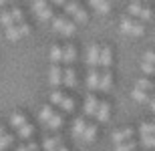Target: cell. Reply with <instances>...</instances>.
I'll return each mask as SVG.
<instances>
[{
	"instance_id": "6da1fadb",
	"label": "cell",
	"mask_w": 155,
	"mask_h": 151,
	"mask_svg": "<svg viewBox=\"0 0 155 151\" xmlns=\"http://www.w3.org/2000/svg\"><path fill=\"white\" fill-rule=\"evenodd\" d=\"M87 64H89L91 69H95V67L101 64V47L89 44V48H87Z\"/></svg>"
},
{
	"instance_id": "7a4b0ae2",
	"label": "cell",
	"mask_w": 155,
	"mask_h": 151,
	"mask_svg": "<svg viewBox=\"0 0 155 151\" xmlns=\"http://www.w3.org/2000/svg\"><path fill=\"white\" fill-rule=\"evenodd\" d=\"M48 83H51V87L58 89L63 85V69L58 67V64H52L51 71H48Z\"/></svg>"
},
{
	"instance_id": "3957f363",
	"label": "cell",
	"mask_w": 155,
	"mask_h": 151,
	"mask_svg": "<svg viewBox=\"0 0 155 151\" xmlns=\"http://www.w3.org/2000/svg\"><path fill=\"white\" fill-rule=\"evenodd\" d=\"M99 103H101V101H99L97 97H95V95H87V99H85V107H83L85 115H89V117H95V115H97Z\"/></svg>"
},
{
	"instance_id": "277c9868",
	"label": "cell",
	"mask_w": 155,
	"mask_h": 151,
	"mask_svg": "<svg viewBox=\"0 0 155 151\" xmlns=\"http://www.w3.org/2000/svg\"><path fill=\"white\" fill-rule=\"evenodd\" d=\"M32 8H35L36 16H38L40 20H51L52 18V10H51V6L46 4V2H35Z\"/></svg>"
},
{
	"instance_id": "5b68a950",
	"label": "cell",
	"mask_w": 155,
	"mask_h": 151,
	"mask_svg": "<svg viewBox=\"0 0 155 151\" xmlns=\"http://www.w3.org/2000/svg\"><path fill=\"white\" fill-rule=\"evenodd\" d=\"M97 121L99 123H107L109 121V117H111V105L107 103V101H101L99 103V109H97Z\"/></svg>"
},
{
	"instance_id": "8992f818",
	"label": "cell",
	"mask_w": 155,
	"mask_h": 151,
	"mask_svg": "<svg viewBox=\"0 0 155 151\" xmlns=\"http://www.w3.org/2000/svg\"><path fill=\"white\" fill-rule=\"evenodd\" d=\"M131 137H133V129L131 127H121L119 131L113 133V141H115L117 145H119V143H125V141H131Z\"/></svg>"
},
{
	"instance_id": "52a82bcc",
	"label": "cell",
	"mask_w": 155,
	"mask_h": 151,
	"mask_svg": "<svg viewBox=\"0 0 155 151\" xmlns=\"http://www.w3.org/2000/svg\"><path fill=\"white\" fill-rule=\"evenodd\" d=\"M89 123L83 119V117H77L75 121H73V137H77V139H81L83 137V133H85V129Z\"/></svg>"
},
{
	"instance_id": "ba28073f",
	"label": "cell",
	"mask_w": 155,
	"mask_h": 151,
	"mask_svg": "<svg viewBox=\"0 0 155 151\" xmlns=\"http://www.w3.org/2000/svg\"><path fill=\"white\" fill-rule=\"evenodd\" d=\"M111 87H113V75H111L109 71H105V73H101V83H99V91L107 93V91H111Z\"/></svg>"
},
{
	"instance_id": "9c48e42d",
	"label": "cell",
	"mask_w": 155,
	"mask_h": 151,
	"mask_svg": "<svg viewBox=\"0 0 155 151\" xmlns=\"http://www.w3.org/2000/svg\"><path fill=\"white\" fill-rule=\"evenodd\" d=\"M54 117V109H52V105H45V107H40V111H38V121L40 123H48Z\"/></svg>"
},
{
	"instance_id": "30bf717a",
	"label": "cell",
	"mask_w": 155,
	"mask_h": 151,
	"mask_svg": "<svg viewBox=\"0 0 155 151\" xmlns=\"http://www.w3.org/2000/svg\"><path fill=\"white\" fill-rule=\"evenodd\" d=\"M99 83H101V73L95 69L89 71V75H87V87L89 89H99Z\"/></svg>"
},
{
	"instance_id": "8fae6325",
	"label": "cell",
	"mask_w": 155,
	"mask_h": 151,
	"mask_svg": "<svg viewBox=\"0 0 155 151\" xmlns=\"http://www.w3.org/2000/svg\"><path fill=\"white\" fill-rule=\"evenodd\" d=\"M63 85L64 87H75L77 85V75H75V71L71 69V67L63 71Z\"/></svg>"
},
{
	"instance_id": "7c38bea8",
	"label": "cell",
	"mask_w": 155,
	"mask_h": 151,
	"mask_svg": "<svg viewBox=\"0 0 155 151\" xmlns=\"http://www.w3.org/2000/svg\"><path fill=\"white\" fill-rule=\"evenodd\" d=\"M22 125H26V115H24V113H20V111L12 113V115H10V127L20 129Z\"/></svg>"
},
{
	"instance_id": "4fadbf2b",
	"label": "cell",
	"mask_w": 155,
	"mask_h": 151,
	"mask_svg": "<svg viewBox=\"0 0 155 151\" xmlns=\"http://www.w3.org/2000/svg\"><path fill=\"white\" fill-rule=\"evenodd\" d=\"M111 63H113V51H111V47H103L101 48V67L109 69Z\"/></svg>"
},
{
	"instance_id": "5bb4252c",
	"label": "cell",
	"mask_w": 155,
	"mask_h": 151,
	"mask_svg": "<svg viewBox=\"0 0 155 151\" xmlns=\"http://www.w3.org/2000/svg\"><path fill=\"white\" fill-rule=\"evenodd\" d=\"M75 57H77V48L73 47V44H64L63 47V63L71 64L75 61Z\"/></svg>"
},
{
	"instance_id": "9a60e30c",
	"label": "cell",
	"mask_w": 155,
	"mask_h": 151,
	"mask_svg": "<svg viewBox=\"0 0 155 151\" xmlns=\"http://www.w3.org/2000/svg\"><path fill=\"white\" fill-rule=\"evenodd\" d=\"M61 145V137H46L45 141H42V149L45 151H57Z\"/></svg>"
},
{
	"instance_id": "2e32d148",
	"label": "cell",
	"mask_w": 155,
	"mask_h": 151,
	"mask_svg": "<svg viewBox=\"0 0 155 151\" xmlns=\"http://www.w3.org/2000/svg\"><path fill=\"white\" fill-rule=\"evenodd\" d=\"M95 137H97V125H95V123H89L81 139H83V143H91V141L95 139Z\"/></svg>"
},
{
	"instance_id": "e0dca14e",
	"label": "cell",
	"mask_w": 155,
	"mask_h": 151,
	"mask_svg": "<svg viewBox=\"0 0 155 151\" xmlns=\"http://www.w3.org/2000/svg\"><path fill=\"white\" fill-rule=\"evenodd\" d=\"M91 6L97 12H101V14H109V10H111V2H107V0H93Z\"/></svg>"
},
{
	"instance_id": "ac0fdd59",
	"label": "cell",
	"mask_w": 155,
	"mask_h": 151,
	"mask_svg": "<svg viewBox=\"0 0 155 151\" xmlns=\"http://www.w3.org/2000/svg\"><path fill=\"white\" fill-rule=\"evenodd\" d=\"M63 121H64V115H63V113H54V117L46 123V127L52 129V131H57V129L63 127Z\"/></svg>"
},
{
	"instance_id": "d6986e66",
	"label": "cell",
	"mask_w": 155,
	"mask_h": 151,
	"mask_svg": "<svg viewBox=\"0 0 155 151\" xmlns=\"http://www.w3.org/2000/svg\"><path fill=\"white\" fill-rule=\"evenodd\" d=\"M131 97H133V101H137V103H147V101H151L149 93H145V91H141V89H137V87L131 91Z\"/></svg>"
},
{
	"instance_id": "ffe728a7",
	"label": "cell",
	"mask_w": 155,
	"mask_h": 151,
	"mask_svg": "<svg viewBox=\"0 0 155 151\" xmlns=\"http://www.w3.org/2000/svg\"><path fill=\"white\" fill-rule=\"evenodd\" d=\"M51 61H52V64L63 63V47L52 44V48H51Z\"/></svg>"
},
{
	"instance_id": "44dd1931",
	"label": "cell",
	"mask_w": 155,
	"mask_h": 151,
	"mask_svg": "<svg viewBox=\"0 0 155 151\" xmlns=\"http://www.w3.org/2000/svg\"><path fill=\"white\" fill-rule=\"evenodd\" d=\"M137 89H141V91H145V93H151V91H155V85H153L151 79H139Z\"/></svg>"
},
{
	"instance_id": "7402d4cb",
	"label": "cell",
	"mask_w": 155,
	"mask_h": 151,
	"mask_svg": "<svg viewBox=\"0 0 155 151\" xmlns=\"http://www.w3.org/2000/svg\"><path fill=\"white\" fill-rule=\"evenodd\" d=\"M32 133H35V127H32V125H28V123H26V125H22L20 129H16V135L20 137V139H28Z\"/></svg>"
},
{
	"instance_id": "603a6c76",
	"label": "cell",
	"mask_w": 155,
	"mask_h": 151,
	"mask_svg": "<svg viewBox=\"0 0 155 151\" xmlns=\"http://www.w3.org/2000/svg\"><path fill=\"white\" fill-rule=\"evenodd\" d=\"M20 26H18V24H14V26H10V28H6V38H8V41H18V38H20Z\"/></svg>"
},
{
	"instance_id": "cb8c5ba5",
	"label": "cell",
	"mask_w": 155,
	"mask_h": 151,
	"mask_svg": "<svg viewBox=\"0 0 155 151\" xmlns=\"http://www.w3.org/2000/svg\"><path fill=\"white\" fill-rule=\"evenodd\" d=\"M139 133H141V137H149V135H155V123H141V127H139Z\"/></svg>"
},
{
	"instance_id": "d4e9b609",
	"label": "cell",
	"mask_w": 155,
	"mask_h": 151,
	"mask_svg": "<svg viewBox=\"0 0 155 151\" xmlns=\"http://www.w3.org/2000/svg\"><path fill=\"white\" fill-rule=\"evenodd\" d=\"M0 24H2L4 28H10V26H14V18H12L10 12H0Z\"/></svg>"
},
{
	"instance_id": "484cf974",
	"label": "cell",
	"mask_w": 155,
	"mask_h": 151,
	"mask_svg": "<svg viewBox=\"0 0 155 151\" xmlns=\"http://www.w3.org/2000/svg\"><path fill=\"white\" fill-rule=\"evenodd\" d=\"M58 107H61V111H64V113H71V111L75 109V101H73V97H69V95H67V97L63 99V103L58 105Z\"/></svg>"
},
{
	"instance_id": "4316f807",
	"label": "cell",
	"mask_w": 155,
	"mask_h": 151,
	"mask_svg": "<svg viewBox=\"0 0 155 151\" xmlns=\"http://www.w3.org/2000/svg\"><path fill=\"white\" fill-rule=\"evenodd\" d=\"M143 8H145V4H141V2H131V4H129V16H131V18L139 16Z\"/></svg>"
},
{
	"instance_id": "83f0119b",
	"label": "cell",
	"mask_w": 155,
	"mask_h": 151,
	"mask_svg": "<svg viewBox=\"0 0 155 151\" xmlns=\"http://www.w3.org/2000/svg\"><path fill=\"white\" fill-rule=\"evenodd\" d=\"M73 18H75V22H81V24H85L87 20H89V16H87V12L83 10L81 6H79V8H77L75 12H73Z\"/></svg>"
},
{
	"instance_id": "f1b7e54d",
	"label": "cell",
	"mask_w": 155,
	"mask_h": 151,
	"mask_svg": "<svg viewBox=\"0 0 155 151\" xmlns=\"http://www.w3.org/2000/svg\"><path fill=\"white\" fill-rule=\"evenodd\" d=\"M67 97V95L63 93V91H58V89H54L51 93V105H61L63 103V99Z\"/></svg>"
},
{
	"instance_id": "f546056e",
	"label": "cell",
	"mask_w": 155,
	"mask_h": 151,
	"mask_svg": "<svg viewBox=\"0 0 155 151\" xmlns=\"http://www.w3.org/2000/svg\"><path fill=\"white\" fill-rule=\"evenodd\" d=\"M143 32H145V24L141 22V20H139V22H135L131 26V30H129V34H131V36H141Z\"/></svg>"
},
{
	"instance_id": "4dcf8cb0",
	"label": "cell",
	"mask_w": 155,
	"mask_h": 151,
	"mask_svg": "<svg viewBox=\"0 0 155 151\" xmlns=\"http://www.w3.org/2000/svg\"><path fill=\"white\" fill-rule=\"evenodd\" d=\"M133 24H135V20H133V18L129 16V14H127V16H123V20H121V30L129 34V30H131Z\"/></svg>"
},
{
	"instance_id": "1f68e13d",
	"label": "cell",
	"mask_w": 155,
	"mask_h": 151,
	"mask_svg": "<svg viewBox=\"0 0 155 151\" xmlns=\"http://www.w3.org/2000/svg\"><path fill=\"white\" fill-rule=\"evenodd\" d=\"M64 24H67V18H64V16H57V18H52V28L57 30V32H63Z\"/></svg>"
},
{
	"instance_id": "d6a6232c",
	"label": "cell",
	"mask_w": 155,
	"mask_h": 151,
	"mask_svg": "<svg viewBox=\"0 0 155 151\" xmlns=\"http://www.w3.org/2000/svg\"><path fill=\"white\" fill-rule=\"evenodd\" d=\"M135 147H137V143L131 139V141H125V143H119L115 147V151H135Z\"/></svg>"
},
{
	"instance_id": "836d02e7",
	"label": "cell",
	"mask_w": 155,
	"mask_h": 151,
	"mask_svg": "<svg viewBox=\"0 0 155 151\" xmlns=\"http://www.w3.org/2000/svg\"><path fill=\"white\" fill-rule=\"evenodd\" d=\"M141 145H143V149H155V135L141 137Z\"/></svg>"
},
{
	"instance_id": "e575fe53",
	"label": "cell",
	"mask_w": 155,
	"mask_h": 151,
	"mask_svg": "<svg viewBox=\"0 0 155 151\" xmlns=\"http://www.w3.org/2000/svg\"><path fill=\"white\" fill-rule=\"evenodd\" d=\"M10 14H12V18H14V24H22L24 22V14H22L20 8H12Z\"/></svg>"
},
{
	"instance_id": "d590c367",
	"label": "cell",
	"mask_w": 155,
	"mask_h": 151,
	"mask_svg": "<svg viewBox=\"0 0 155 151\" xmlns=\"http://www.w3.org/2000/svg\"><path fill=\"white\" fill-rule=\"evenodd\" d=\"M12 141H14V137H12V135H2V137H0V151H4L6 147H10Z\"/></svg>"
},
{
	"instance_id": "8d00e7d4",
	"label": "cell",
	"mask_w": 155,
	"mask_h": 151,
	"mask_svg": "<svg viewBox=\"0 0 155 151\" xmlns=\"http://www.w3.org/2000/svg\"><path fill=\"white\" fill-rule=\"evenodd\" d=\"M61 34H63V36H73V34H75V22L67 20V24H64V28H63Z\"/></svg>"
},
{
	"instance_id": "74e56055",
	"label": "cell",
	"mask_w": 155,
	"mask_h": 151,
	"mask_svg": "<svg viewBox=\"0 0 155 151\" xmlns=\"http://www.w3.org/2000/svg\"><path fill=\"white\" fill-rule=\"evenodd\" d=\"M141 71L145 75H155V64H149V63H141Z\"/></svg>"
},
{
	"instance_id": "f35d334b",
	"label": "cell",
	"mask_w": 155,
	"mask_h": 151,
	"mask_svg": "<svg viewBox=\"0 0 155 151\" xmlns=\"http://www.w3.org/2000/svg\"><path fill=\"white\" fill-rule=\"evenodd\" d=\"M143 63H149V64H155V51H147L143 54Z\"/></svg>"
},
{
	"instance_id": "ab89813d",
	"label": "cell",
	"mask_w": 155,
	"mask_h": 151,
	"mask_svg": "<svg viewBox=\"0 0 155 151\" xmlns=\"http://www.w3.org/2000/svg\"><path fill=\"white\" fill-rule=\"evenodd\" d=\"M139 18H141V20H151V8H149V6H145L143 10H141Z\"/></svg>"
},
{
	"instance_id": "60d3db41",
	"label": "cell",
	"mask_w": 155,
	"mask_h": 151,
	"mask_svg": "<svg viewBox=\"0 0 155 151\" xmlns=\"http://www.w3.org/2000/svg\"><path fill=\"white\" fill-rule=\"evenodd\" d=\"M77 8H79V4H77V2H67V4H64V10L69 12V14H73Z\"/></svg>"
},
{
	"instance_id": "b9f144b4",
	"label": "cell",
	"mask_w": 155,
	"mask_h": 151,
	"mask_svg": "<svg viewBox=\"0 0 155 151\" xmlns=\"http://www.w3.org/2000/svg\"><path fill=\"white\" fill-rule=\"evenodd\" d=\"M18 26H20V34L22 36H26V34H30V26L26 22H22V24H18Z\"/></svg>"
},
{
	"instance_id": "7bdbcfd3",
	"label": "cell",
	"mask_w": 155,
	"mask_h": 151,
	"mask_svg": "<svg viewBox=\"0 0 155 151\" xmlns=\"http://www.w3.org/2000/svg\"><path fill=\"white\" fill-rule=\"evenodd\" d=\"M28 151H38V145H36V143H28Z\"/></svg>"
},
{
	"instance_id": "ee69618b",
	"label": "cell",
	"mask_w": 155,
	"mask_h": 151,
	"mask_svg": "<svg viewBox=\"0 0 155 151\" xmlns=\"http://www.w3.org/2000/svg\"><path fill=\"white\" fill-rule=\"evenodd\" d=\"M149 105H151V111L155 113V99H151V101H149Z\"/></svg>"
},
{
	"instance_id": "f6af8a7d",
	"label": "cell",
	"mask_w": 155,
	"mask_h": 151,
	"mask_svg": "<svg viewBox=\"0 0 155 151\" xmlns=\"http://www.w3.org/2000/svg\"><path fill=\"white\" fill-rule=\"evenodd\" d=\"M16 151H28V147H26V145H24V147H18Z\"/></svg>"
},
{
	"instance_id": "bcb514c9",
	"label": "cell",
	"mask_w": 155,
	"mask_h": 151,
	"mask_svg": "<svg viewBox=\"0 0 155 151\" xmlns=\"http://www.w3.org/2000/svg\"><path fill=\"white\" fill-rule=\"evenodd\" d=\"M2 135H6V133H4V127L0 125V137H2Z\"/></svg>"
},
{
	"instance_id": "7dc6e473",
	"label": "cell",
	"mask_w": 155,
	"mask_h": 151,
	"mask_svg": "<svg viewBox=\"0 0 155 151\" xmlns=\"http://www.w3.org/2000/svg\"><path fill=\"white\" fill-rule=\"evenodd\" d=\"M57 151H69V149H67V147H58Z\"/></svg>"
}]
</instances>
